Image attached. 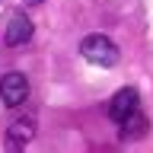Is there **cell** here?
<instances>
[{
  "instance_id": "obj_1",
  "label": "cell",
  "mask_w": 153,
  "mask_h": 153,
  "mask_svg": "<svg viewBox=\"0 0 153 153\" xmlns=\"http://www.w3.org/2000/svg\"><path fill=\"white\" fill-rule=\"evenodd\" d=\"M80 54L96 67H115L118 64V45H115L108 35H86L80 42Z\"/></svg>"
},
{
  "instance_id": "obj_2",
  "label": "cell",
  "mask_w": 153,
  "mask_h": 153,
  "mask_svg": "<svg viewBox=\"0 0 153 153\" xmlns=\"http://www.w3.org/2000/svg\"><path fill=\"white\" fill-rule=\"evenodd\" d=\"M137 115H140V96H137V89H134V86L118 89V93L112 96V102H108V118H112L118 128H124V124H131Z\"/></svg>"
},
{
  "instance_id": "obj_3",
  "label": "cell",
  "mask_w": 153,
  "mask_h": 153,
  "mask_svg": "<svg viewBox=\"0 0 153 153\" xmlns=\"http://www.w3.org/2000/svg\"><path fill=\"white\" fill-rule=\"evenodd\" d=\"M26 99H29V76L26 74L10 70V74L0 76V102L7 108H19Z\"/></svg>"
},
{
  "instance_id": "obj_4",
  "label": "cell",
  "mask_w": 153,
  "mask_h": 153,
  "mask_svg": "<svg viewBox=\"0 0 153 153\" xmlns=\"http://www.w3.org/2000/svg\"><path fill=\"white\" fill-rule=\"evenodd\" d=\"M29 38H32V19H29L26 13H13V16L7 19L3 42H7L10 48H19V45H26Z\"/></svg>"
},
{
  "instance_id": "obj_5",
  "label": "cell",
  "mask_w": 153,
  "mask_h": 153,
  "mask_svg": "<svg viewBox=\"0 0 153 153\" xmlns=\"http://www.w3.org/2000/svg\"><path fill=\"white\" fill-rule=\"evenodd\" d=\"M32 137H35V121H32L29 115L26 118H16V121L7 128V147L10 150H22Z\"/></svg>"
},
{
  "instance_id": "obj_6",
  "label": "cell",
  "mask_w": 153,
  "mask_h": 153,
  "mask_svg": "<svg viewBox=\"0 0 153 153\" xmlns=\"http://www.w3.org/2000/svg\"><path fill=\"white\" fill-rule=\"evenodd\" d=\"M22 3H29V7H38V3H42V0H22Z\"/></svg>"
}]
</instances>
